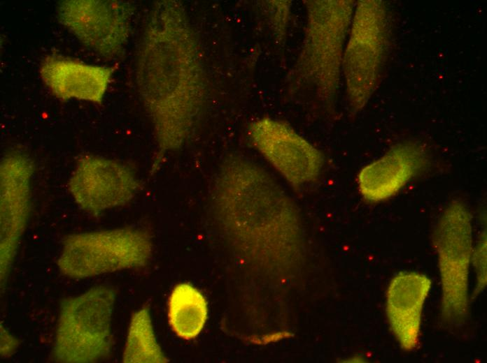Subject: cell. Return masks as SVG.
Segmentation results:
<instances>
[{"label":"cell","instance_id":"obj_1","mask_svg":"<svg viewBox=\"0 0 487 363\" xmlns=\"http://www.w3.org/2000/svg\"><path fill=\"white\" fill-rule=\"evenodd\" d=\"M136 72L161 158L188 141L206 92L199 45L179 1L154 3L139 45Z\"/></svg>","mask_w":487,"mask_h":363},{"label":"cell","instance_id":"obj_2","mask_svg":"<svg viewBox=\"0 0 487 363\" xmlns=\"http://www.w3.org/2000/svg\"><path fill=\"white\" fill-rule=\"evenodd\" d=\"M306 25L291 76L309 86L324 103H334L355 3L350 0L304 1Z\"/></svg>","mask_w":487,"mask_h":363},{"label":"cell","instance_id":"obj_3","mask_svg":"<svg viewBox=\"0 0 487 363\" xmlns=\"http://www.w3.org/2000/svg\"><path fill=\"white\" fill-rule=\"evenodd\" d=\"M389 31L386 3L362 0L355 3L344 48L341 73L350 112L361 111L379 87L388 54Z\"/></svg>","mask_w":487,"mask_h":363},{"label":"cell","instance_id":"obj_4","mask_svg":"<svg viewBox=\"0 0 487 363\" xmlns=\"http://www.w3.org/2000/svg\"><path fill=\"white\" fill-rule=\"evenodd\" d=\"M113 291L92 288L60 304L52 357L59 362L92 363L111 353Z\"/></svg>","mask_w":487,"mask_h":363},{"label":"cell","instance_id":"obj_5","mask_svg":"<svg viewBox=\"0 0 487 363\" xmlns=\"http://www.w3.org/2000/svg\"><path fill=\"white\" fill-rule=\"evenodd\" d=\"M152 249L148 234L132 228L72 234L64 239L57 265L64 275L83 279L143 267Z\"/></svg>","mask_w":487,"mask_h":363},{"label":"cell","instance_id":"obj_6","mask_svg":"<svg viewBox=\"0 0 487 363\" xmlns=\"http://www.w3.org/2000/svg\"><path fill=\"white\" fill-rule=\"evenodd\" d=\"M433 242L442 279V318L450 325H463L468 316V276L473 252L471 216L463 203L456 200L446 208Z\"/></svg>","mask_w":487,"mask_h":363},{"label":"cell","instance_id":"obj_7","mask_svg":"<svg viewBox=\"0 0 487 363\" xmlns=\"http://www.w3.org/2000/svg\"><path fill=\"white\" fill-rule=\"evenodd\" d=\"M132 5L118 1L71 0L58 5L57 15L82 43L106 58L118 55L127 40Z\"/></svg>","mask_w":487,"mask_h":363},{"label":"cell","instance_id":"obj_8","mask_svg":"<svg viewBox=\"0 0 487 363\" xmlns=\"http://www.w3.org/2000/svg\"><path fill=\"white\" fill-rule=\"evenodd\" d=\"M67 186L78 206L94 216L127 204L140 188L127 165L95 155L78 160Z\"/></svg>","mask_w":487,"mask_h":363},{"label":"cell","instance_id":"obj_9","mask_svg":"<svg viewBox=\"0 0 487 363\" xmlns=\"http://www.w3.org/2000/svg\"><path fill=\"white\" fill-rule=\"evenodd\" d=\"M32 160L12 151L0 165V279L3 288L31 211Z\"/></svg>","mask_w":487,"mask_h":363},{"label":"cell","instance_id":"obj_10","mask_svg":"<svg viewBox=\"0 0 487 363\" xmlns=\"http://www.w3.org/2000/svg\"><path fill=\"white\" fill-rule=\"evenodd\" d=\"M253 146L293 186L315 181L322 169L321 152L285 122L269 117L248 128Z\"/></svg>","mask_w":487,"mask_h":363},{"label":"cell","instance_id":"obj_11","mask_svg":"<svg viewBox=\"0 0 487 363\" xmlns=\"http://www.w3.org/2000/svg\"><path fill=\"white\" fill-rule=\"evenodd\" d=\"M428 159L426 149L421 142L396 145L360 170L358 176L359 191L369 201L388 199L421 170Z\"/></svg>","mask_w":487,"mask_h":363},{"label":"cell","instance_id":"obj_12","mask_svg":"<svg viewBox=\"0 0 487 363\" xmlns=\"http://www.w3.org/2000/svg\"><path fill=\"white\" fill-rule=\"evenodd\" d=\"M39 73L57 98L95 103L102 102L112 77L110 68L55 54L48 55L43 60Z\"/></svg>","mask_w":487,"mask_h":363},{"label":"cell","instance_id":"obj_13","mask_svg":"<svg viewBox=\"0 0 487 363\" xmlns=\"http://www.w3.org/2000/svg\"><path fill=\"white\" fill-rule=\"evenodd\" d=\"M430 286V280L416 272L400 273L389 284L387 316L393 332L405 350H412L418 343L422 309Z\"/></svg>","mask_w":487,"mask_h":363},{"label":"cell","instance_id":"obj_14","mask_svg":"<svg viewBox=\"0 0 487 363\" xmlns=\"http://www.w3.org/2000/svg\"><path fill=\"white\" fill-rule=\"evenodd\" d=\"M208 315L205 297L188 283L177 285L168 302V318L174 333L181 339H192L202 330Z\"/></svg>","mask_w":487,"mask_h":363},{"label":"cell","instance_id":"obj_15","mask_svg":"<svg viewBox=\"0 0 487 363\" xmlns=\"http://www.w3.org/2000/svg\"><path fill=\"white\" fill-rule=\"evenodd\" d=\"M122 362L125 363L166 362L154 333L149 310L143 307L132 318Z\"/></svg>","mask_w":487,"mask_h":363},{"label":"cell","instance_id":"obj_16","mask_svg":"<svg viewBox=\"0 0 487 363\" xmlns=\"http://www.w3.org/2000/svg\"><path fill=\"white\" fill-rule=\"evenodd\" d=\"M267 2L268 8L271 10L269 19L271 22L276 35L281 41L285 34L290 1H271Z\"/></svg>","mask_w":487,"mask_h":363},{"label":"cell","instance_id":"obj_17","mask_svg":"<svg viewBox=\"0 0 487 363\" xmlns=\"http://www.w3.org/2000/svg\"><path fill=\"white\" fill-rule=\"evenodd\" d=\"M474 264L477 273V291L483 289L486 283V237L483 235L476 247L473 255Z\"/></svg>","mask_w":487,"mask_h":363},{"label":"cell","instance_id":"obj_18","mask_svg":"<svg viewBox=\"0 0 487 363\" xmlns=\"http://www.w3.org/2000/svg\"><path fill=\"white\" fill-rule=\"evenodd\" d=\"M19 345V341L12 336L7 330L1 327V356L11 355Z\"/></svg>","mask_w":487,"mask_h":363}]
</instances>
